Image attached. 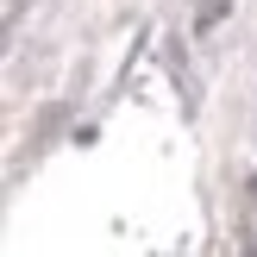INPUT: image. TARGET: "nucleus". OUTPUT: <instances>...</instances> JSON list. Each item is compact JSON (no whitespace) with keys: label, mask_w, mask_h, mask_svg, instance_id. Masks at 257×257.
<instances>
[{"label":"nucleus","mask_w":257,"mask_h":257,"mask_svg":"<svg viewBox=\"0 0 257 257\" xmlns=\"http://www.w3.org/2000/svg\"><path fill=\"white\" fill-rule=\"evenodd\" d=\"M220 13H226V0H195V19H201V25H213Z\"/></svg>","instance_id":"f257e3e1"}]
</instances>
